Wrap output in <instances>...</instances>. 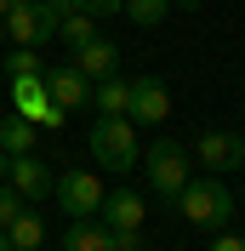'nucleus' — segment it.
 Instances as JSON below:
<instances>
[{
    "mask_svg": "<svg viewBox=\"0 0 245 251\" xmlns=\"http://www.w3.org/2000/svg\"><path fill=\"white\" fill-rule=\"evenodd\" d=\"M125 17H131L137 29H160L171 17V0H125Z\"/></svg>",
    "mask_w": 245,
    "mask_h": 251,
    "instance_id": "a211bd4d",
    "label": "nucleus"
},
{
    "mask_svg": "<svg viewBox=\"0 0 245 251\" xmlns=\"http://www.w3.org/2000/svg\"><path fill=\"white\" fill-rule=\"evenodd\" d=\"M114 234V228H108ZM114 251H143V228H131V234H114Z\"/></svg>",
    "mask_w": 245,
    "mask_h": 251,
    "instance_id": "4be33fe9",
    "label": "nucleus"
},
{
    "mask_svg": "<svg viewBox=\"0 0 245 251\" xmlns=\"http://www.w3.org/2000/svg\"><path fill=\"white\" fill-rule=\"evenodd\" d=\"M63 251H114V234L103 217H74L63 228Z\"/></svg>",
    "mask_w": 245,
    "mask_h": 251,
    "instance_id": "ddd939ff",
    "label": "nucleus"
},
{
    "mask_svg": "<svg viewBox=\"0 0 245 251\" xmlns=\"http://www.w3.org/2000/svg\"><path fill=\"white\" fill-rule=\"evenodd\" d=\"M46 63H40V46H12L6 51V80L12 75H40Z\"/></svg>",
    "mask_w": 245,
    "mask_h": 251,
    "instance_id": "6ab92c4d",
    "label": "nucleus"
},
{
    "mask_svg": "<svg viewBox=\"0 0 245 251\" xmlns=\"http://www.w3.org/2000/svg\"><path fill=\"white\" fill-rule=\"evenodd\" d=\"M0 251H12V240H6V228H0Z\"/></svg>",
    "mask_w": 245,
    "mask_h": 251,
    "instance_id": "393cba45",
    "label": "nucleus"
},
{
    "mask_svg": "<svg viewBox=\"0 0 245 251\" xmlns=\"http://www.w3.org/2000/svg\"><path fill=\"white\" fill-rule=\"evenodd\" d=\"M177 211H183L194 228H228V217H234V188L222 183V177H188L183 183V194H177Z\"/></svg>",
    "mask_w": 245,
    "mask_h": 251,
    "instance_id": "f257e3e1",
    "label": "nucleus"
},
{
    "mask_svg": "<svg viewBox=\"0 0 245 251\" xmlns=\"http://www.w3.org/2000/svg\"><path fill=\"white\" fill-rule=\"evenodd\" d=\"M125 103H131V80L125 75H108L92 86V109L97 114H125Z\"/></svg>",
    "mask_w": 245,
    "mask_h": 251,
    "instance_id": "2eb2a0df",
    "label": "nucleus"
},
{
    "mask_svg": "<svg viewBox=\"0 0 245 251\" xmlns=\"http://www.w3.org/2000/svg\"><path fill=\"white\" fill-rule=\"evenodd\" d=\"M46 92H51V103L69 114V109H86V103H92V80L80 75L74 63H57V69H46Z\"/></svg>",
    "mask_w": 245,
    "mask_h": 251,
    "instance_id": "9b49d317",
    "label": "nucleus"
},
{
    "mask_svg": "<svg viewBox=\"0 0 245 251\" xmlns=\"http://www.w3.org/2000/svg\"><path fill=\"white\" fill-rule=\"evenodd\" d=\"M86 6H92L97 17H103V12H125V0H86Z\"/></svg>",
    "mask_w": 245,
    "mask_h": 251,
    "instance_id": "5701e85b",
    "label": "nucleus"
},
{
    "mask_svg": "<svg viewBox=\"0 0 245 251\" xmlns=\"http://www.w3.org/2000/svg\"><path fill=\"white\" fill-rule=\"evenodd\" d=\"M6 160H12V154H6V149H0V183H6Z\"/></svg>",
    "mask_w": 245,
    "mask_h": 251,
    "instance_id": "b1692460",
    "label": "nucleus"
},
{
    "mask_svg": "<svg viewBox=\"0 0 245 251\" xmlns=\"http://www.w3.org/2000/svg\"><path fill=\"white\" fill-rule=\"evenodd\" d=\"M51 177H57V172H51V166L34 154V149H29V154H12V160H6V183H12L23 200H51Z\"/></svg>",
    "mask_w": 245,
    "mask_h": 251,
    "instance_id": "1a4fd4ad",
    "label": "nucleus"
},
{
    "mask_svg": "<svg viewBox=\"0 0 245 251\" xmlns=\"http://www.w3.org/2000/svg\"><path fill=\"white\" fill-rule=\"evenodd\" d=\"M0 23H6V46H46V40H57L63 12L51 0H6Z\"/></svg>",
    "mask_w": 245,
    "mask_h": 251,
    "instance_id": "20e7f679",
    "label": "nucleus"
},
{
    "mask_svg": "<svg viewBox=\"0 0 245 251\" xmlns=\"http://www.w3.org/2000/svg\"><path fill=\"white\" fill-rule=\"evenodd\" d=\"M69 63H74L80 75H86V80H92V86H97V80L120 75V46H114L108 34H97V40H86V46H80V51H74V57H69Z\"/></svg>",
    "mask_w": 245,
    "mask_h": 251,
    "instance_id": "f8f14e48",
    "label": "nucleus"
},
{
    "mask_svg": "<svg viewBox=\"0 0 245 251\" xmlns=\"http://www.w3.org/2000/svg\"><path fill=\"white\" fill-rule=\"evenodd\" d=\"M0 17H6V0H0Z\"/></svg>",
    "mask_w": 245,
    "mask_h": 251,
    "instance_id": "bb28decb",
    "label": "nucleus"
},
{
    "mask_svg": "<svg viewBox=\"0 0 245 251\" xmlns=\"http://www.w3.org/2000/svg\"><path fill=\"white\" fill-rule=\"evenodd\" d=\"M143 172H148V194L154 200L177 205V194H183V183H188V143L154 137V149L143 154Z\"/></svg>",
    "mask_w": 245,
    "mask_h": 251,
    "instance_id": "7ed1b4c3",
    "label": "nucleus"
},
{
    "mask_svg": "<svg viewBox=\"0 0 245 251\" xmlns=\"http://www.w3.org/2000/svg\"><path fill=\"white\" fill-rule=\"evenodd\" d=\"M57 34H63V46H69V51H80L86 40H97L103 29H97V12H69V17L57 23Z\"/></svg>",
    "mask_w": 245,
    "mask_h": 251,
    "instance_id": "f3484780",
    "label": "nucleus"
},
{
    "mask_svg": "<svg viewBox=\"0 0 245 251\" xmlns=\"http://www.w3.org/2000/svg\"><path fill=\"white\" fill-rule=\"evenodd\" d=\"M103 194H108V183L97 172H80V166H69L63 177H51V200H57L69 217H97V211H103Z\"/></svg>",
    "mask_w": 245,
    "mask_h": 251,
    "instance_id": "39448f33",
    "label": "nucleus"
},
{
    "mask_svg": "<svg viewBox=\"0 0 245 251\" xmlns=\"http://www.w3.org/2000/svg\"><path fill=\"white\" fill-rule=\"evenodd\" d=\"M34 131H40V126L34 120H23V114H6V120H0V149H6V154H29L34 149Z\"/></svg>",
    "mask_w": 245,
    "mask_h": 251,
    "instance_id": "dca6fc26",
    "label": "nucleus"
},
{
    "mask_svg": "<svg viewBox=\"0 0 245 251\" xmlns=\"http://www.w3.org/2000/svg\"><path fill=\"white\" fill-rule=\"evenodd\" d=\"M0 46H6V23H0Z\"/></svg>",
    "mask_w": 245,
    "mask_h": 251,
    "instance_id": "a878e982",
    "label": "nucleus"
},
{
    "mask_svg": "<svg viewBox=\"0 0 245 251\" xmlns=\"http://www.w3.org/2000/svg\"><path fill=\"white\" fill-rule=\"evenodd\" d=\"M12 103H17V114L34 120L40 131L63 126V109L51 103V92H46V69H40V75H12Z\"/></svg>",
    "mask_w": 245,
    "mask_h": 251,
    "instance_id": "423d86ee",
    "label": "nucleus"
},
{
    "mask_svg": "<svg viewBox=\"0 0 245 251\" xmlns=\"http://www.w3.org/2000/svg\"><path fill=\"white\" fill-rule=\"evenodd\" d=\"M23 205H29V200H23V194H17L12 183H0V228H6V223H12L17 211H23Z\"/></svg>",
    "mask_w": 245,
    "mask_h": 251,
    "instance_id": "aec40b11",
    "label": "nucleus"
},
{
    "mask_svg": "<svg viewBox=\"0 0 245 251\" xmlns=\"http://www.w3.org/2000/svg\"><path fill=\"white\" fill-rule=\"evenodd\" d=\"M86 149H92L97 166H108V172H131L137 166V126L125 120V114H97L92 131H86Z\"/></svg>",
    "mask_w": 245,
    "mask_h": 251,
    "instance_id": "f03ea898",
    "label": "nucleus"
},
{
    "mask_svg": "<svg viewBox=\"0 0 245 251\" xmlns=\"http://www.w3.org/2000/svg\"><path fill=\"white\" fill-rule=\"evenodd\" d=\"M97 217H103L114 234H131V228H143V217H148V200H143L137 188H108Z\"/></svg>",
    "mask_w": 245,
    "mask_h": 251,
    "instance_id": "9d476101",
    "label": "nucleus"
},
{
    "mask_svg": "<svg viewBox=\"0 0 245 251\" xmlns=\"http://www.w3.org/2000/svg\"><path fill=\"white\" fill-rule=\"evenodd\" d=\"M6 240H12V251H40L46 246V217H40L34 205H23L12 223H6Z\"/></svg>",
    "mask_w": 245,
    "mask_h": 251,
    "instance_id": "4468645a",
    "label": "nucleus"
},
{
    "mask_svg": "<svg viewBox=\"0 0 245 251\" xmlns=\"http://www.w3.org/2000/svg\"><path fill=\"white\" fill-rule=\"evenodd\" d=\"M194 149H199V166H205L211 177L240 172V166H245V131H205Z\"/></svg>",
    "mask_w": 245,
    "mask_h": 251,
    "instance_id": "6e6552de",
    "label": "nucleus"
},
{
    "mask_svg": "<svg viewBox=\"0 0 245 251\" xmlns=\"http://www.w3.org/2000/svg\"><path fill=\"white\" fill-rule=\"evenodd\" d=\"M171 114V92H166V80L160 75H143L131 80V103H125V120L137 126V131H154V126Z\"/></svg>",
    "mask_w": 245,
    "mask_h": 251,
    "instance_id": "0eeeda50",
    "label": "nucleus"
},
{
    "mask_svg": "<svg viewBox=\"0 0 245 251\" xmlns=\"http://www.w3.org/2000/svg\"><path fill=\"white\" fill-rule=\"evenodd\" d=\"M205 251H245V234H234V228H217V240Z\"/></svg>",
    "mask_w": 245,
    "mask_h": 251,
    "instance_id": "412c9836",
    "label": "nucleus"
}]
</instances>
